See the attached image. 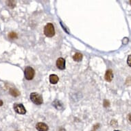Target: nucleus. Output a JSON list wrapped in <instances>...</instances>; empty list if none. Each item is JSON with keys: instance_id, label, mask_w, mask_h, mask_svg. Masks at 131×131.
<instances>
[{"instance_id": "39448f33", "label": "nucleus", "mask_w": 131, "mask_h": 131, "mask_svg": "<svg viewBox=\"0 0 131 131\" xmlns=\"http://www.w3.org/2000/svg\"><path fill=\"white\" fill-rule=\"evenodd\" d=\"M56 67L60 70L65 69V60L63 58H59L56 60Z\"/></svg>"}, {"instance_id": "9b49d317", "label": "nucleus", "mask_w": 131, "mask_h": 131, "mask_svg": "<svg viewBox=\"0 0 131 131\" xmlns=\"http://www.w3.org/2000/svg\"><path fill=\"white\" fill-rule=\"evenodd\" d=\"M82 54H80V53H75V55L73 56V59L75 61H77V62H80L82 60Z\"/></svg>"}, {"instance_id": "dca6fc26", "label": "nucleus", "mask_w": 131, "mask_h": 131, "mask_svg": "<svg viewBox=\"0 0 131 131\" xmlns=\"http://www.w3.org/2000/svg\"><path fill=\"white\" fill-rule=\"evenodd\" d=\"M3 105V101L2 100H0V106Z\"/></svg>"}, {"instance_id": "1a4fd4ad", "label": "nucleus", "mask_w": 131, "mask_h": 131, "mask_svg": "<svg viewBox=\"0 0 131 131\" xmlns=\"http://www.w3.org/2000/svg\"><path fill=\"white\" fill-rule=\"evenodd\" d=\"M52 104H53V106H54V107L56 108H57V109L58 110L62 109V102H60L59 101V100H54V101L53 102Z\"/></svg>"}, {"instance_id": "f3484780", "label": "nucleus", "mask_w": 131, "mask_h": 131, "mask_svg": "<svg viewBox=\"0 0 131 131\" xmlns=\"http://www.w3.org/2000/svg\"><path fill=\"white\" fill-rule=\"evenodd\" d=\"M114 131H119V130H114Z\"/></svg>"}, {"instance_id": "423d86ee", "label": "nucleus", "mask_w": 131, "mask_h": 131, "mask_svg": "<svg viewBox=\"0 0 131 131\" xmlns=\"http://www.w3.org/2000/svg\"><path fill=\"white\" fill-rule=\"evenodd\" d=\"M36 128L38 131H47L49 129V127L45 123L39 122L36 125Z\"/></svg>"}, {"instance_id": "7ed1b4c3", "label": "nucleus", "mask_w": 131, "mask_h": 131, "mask_svg": "<svg viewBox=\"0 0 131 131\" xmlns=\"http://www.w3.org/2000/svg\"><path fill=\"white\" fill-rule=\"evenodd\" d=\"M35 69H33L31 67H27L25 69L24 71V75H25V78L26 80H31L34 78L35 77Z\"/></svg>"}, {"instance_id": "ddd939ff", "label": "nucleus", "mask_w": 131, "mask_h": 131, "mask_svg": "<svg viewBox=\"0 0 131 131\" xmlns=\"http://www.w3.org/2000/svg\"><path fill=\"white\" fill-rule=\"evenodd\" d=\"M7 4H8V5L10 7H15V4H16V2H15V1H8L7 2Z\"/></svg>"}, {"instance_id": "f03ea898", "label": "nucleus", "mask_w": 131, "mask_h": 131, "mask_svg": "<svg viewBox=\"0 0 131 131\" xmlns=\"http://www.w3.org/2000/svg\"><path fill=\"white\" fill-rule=\"evenodd\" d=\"M30 100L31 101L35 103L37 105H41L43 102V97L41 95H39L37 93H32L30 94Z\"/></svg>"}, {"instance_id": "f8f14e48", "label": "nucleus", "mask_w": 131, "mask_h": 131, "mask_svg": "<svg viewBox=\"0 0 131 131\" xmlns=\"http://www.w3.org/2000/svg\"><path fill=\"white\" fill-rule=\"evenodd\" d=\"M8 37L10 39H17V35L14 32H12L10 33H9L8 35Z\"/></svg>"}, {"instance_id": "2eb2a0df", "label": "nucleus", "mask_w": 131, "mask_h": 131, "mask_svg": "<svg viewBox=\"0 0 131 131\" xmlns=\"http://www.w3.org/2000/svg\"><path fill=\"white\" fill-rule=\"evenodd\" d=\"M131 56L130 55H129L128 56V64L129 66L130 67L131 66V63H130V60H131Z\"/></svg>"}, {"instance_id": "6e6552de", "label": "nucleus", "mask_w": 131, "mask_h": 131, "mask_svg": "<svg viewBox=\"0 0 131 131\" xmlns=\"http://www.w3.org/2000/svg\"><path fill=\"white\" fill-rule=\"evenodd\" d=\"M58 80H59V78H58V75H55V74H51L50 75V82L51 84H56Z\"/></svg>"}, {"instance_id": "20e7f679", "label": "nucleus", "mask_w": 131, "mask_h": 131, "mask_svg": "<svg viewBox=\"0 0 131 131\" xmlns=\"http://www.w3.org/2000/svg\"><path fill=\"white\" fill-rule=\"evenodd\" d=\"M14 110L16 113H17L18 114H20V115H24L26 113V108L22 104H15Z\"/></svg>"}, {"instance_id": "4468645a", "label": "nucleus", "mask_w": 131, "mask_h": 131, "mask_svg": "<svg viewBox=\"0 0 131 131\" xmlns=\"http://www.w3.org/2000/svg\"><path fill=\"white\" fill-rule=\"evenodd\" d=\"M109 102L107 100H105L104 101V106H105V107H107V106H109Z\"/></svg>"}, {"instance_id": "0eeeda50", "label": "nucleus", "mask_w": 131, "mask_h": 131, "mask_svg": "<svg viewBox=\"0 0 131 131\" xmlns=\"http://www.w3.org/2000/svg\"><path fill=\"white\" fill-rule=\"evenodd\" d=\"M104 78L107 82H111L113 78V73L111 69H108L104 75Z\"/></svg>"}, {"instance_id": "9d476101", "label": "nucleus", "mask_w": 131, "mask_h": 131, "mask_svg": "<svg viewBox=\"0 0 131 131\" xmlns=\"http://www.w3.org/2000/svg\"><path fill=\"white\" fill-rule=\"evenodd\" d=\"M10 94L14 97H17L20 95V92L17 89L12 88L10 89Z\"/></svg>"}, {"instance_id": "f257e3e1", "label": "nucleus", "mask_w": 131, "mask_h": 131, "mask_svg": "<svg viewBox=\"0 0 131 131\" xmlns=\"http://www.w3.org/2000/svg\"><path fill=\"white\" fill-rule=\"evenodd\" d=\"M44 34L47 37H52L55 35L54 25L51 23H48L44 28Z\"/></svg>"}]
</instances>
